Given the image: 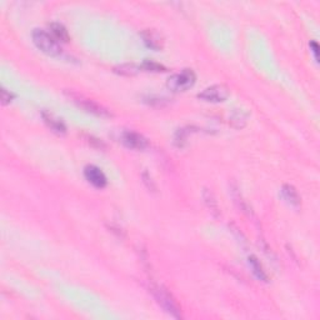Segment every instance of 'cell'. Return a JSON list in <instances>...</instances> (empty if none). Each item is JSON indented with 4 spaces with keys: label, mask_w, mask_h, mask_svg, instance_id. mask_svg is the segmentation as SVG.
Returning a JSON list of instances; mask_svg holds the SVG:
<instances>
[{
    "label": "cell",
    "mask_w": 320,
    "mask_h": 320,
    "mask_svg": "<svg viewBox=\"0 0 320 320\" xmlns=\"http://www.w3.org/2000/svg\"><path fill=\"white\" fill-rule=\"evenodd\" d=\"M49 29H50L51 35L55 38L56 40L63 43H68L69 42V34H68V30L65 29V26L60 23H51L50 25H49Z\"/></svg>",
    "instance_id": "cell-11"
},
{
    "label": "cell",
    "mask_w": 320,
    "mask_h": 320,
    "mask_svg": "<svg viewBox=\"0 0 320 320\" xmlns=\"http://www.w3.org/2000/svg\"><path fill=\"white\" fill-rule=\"evenodd\" d=\"M143 181H144V184L147 185V188L150 190V192H156L155 183H154L153 179H151V176L149 175V174L148 173L143 174Z\"/></svg>",
    "instance_id": "cell-18"
},
{
    "label": "cell",
    "mask_w": 320,
    "mask_h": 320,
    "mask_svg": "<svg viewBox=\"0 0 320 320\" xmlns=\"http://www.w3.org/2000/svg\"><path fill=\"white\" fill-rule=\"evenodd\" d=\"M310 49H312L313 54H314L315 60L319 61V45H318V43H315V42L310 43Z\"/></svg>",
    "instance_id": "cell-20"
},
{
    "label": "cell",
    "mask_w": 320,
    "mask_h": 320,
    "mask_svg": "<svg viewBox=\"0 0 320 320\" xmlns=\"http://www.w3.org/2000/svg\"><path fill=\"white\" fill-rule=\"evenodd\" d=\"M84 176L92 184L93 187L99 188V189H103L106 185V183H108L104 172L100 168H98L97 165H88V167H85V169H84Z\"/></svg>",
    "instance_id": "cell-6"
},
{
    "label": "cell",
    "mask_w": 320,
    "mask_h": 320,
    "mask_svg": "<svg viewBox=\"0 0 320 320\" xmlns=\"http://www.w3.org/2000/svg\"><path fill=\"white\" fill-rule=\"evenodd\" d=\"M249 265H250L251 269H253V273L255 274L256 278L262 281H268L267 273H265V270L263 269V265L260 264V262L258 260L256 256L254 255L249 256Z\"/></svg>",
    "instance_id": "cell-13"
},
{
    "label": "cell",
    "mask_w": 320,
    "mask_h": 320,
    "mask_svg": "<svg viewBox=\"0 0 320 320\" xmlns=\"http://www.w3.org/2000/svg\"><path fill=\"white\" fill-rule=\"evenodd\" d=\"M203 198L206 206H208L209 212L212 213L214 217H218V215H219V205H218V201L215 200V197L214 194H213V192H210L209 189H204Z\"/></svg>",
    "instance_id": "cell-12"
},
{
    "label": "cell",
    "mask_w": 320,
    "mask_h": 320,
    "mask_svg": "<svg viewBox=\"0 0 320 320\" xmlns=\"http://www.w3.org/2000/svg\"><path fill=\"white\" fill-rule=\"evenodd\" d=\"M142 38L144 44L147 45L149 49L153 50H162L164 48V38L159 31H156L155 29H145L142 33Z\"/></svg>",
    "instance_id": "cell-8"
},
{
    "label": "cell",
    "mask_w": 320,
    "mask_h": 320,
    "mask_svg": "<svg viewBox=\"0 0 320 320\" xmlns=\"http://www.w3.org/2000/svg\"><path fill=\"white\" fill-rule=\"evenodd\" d=\"M68 94H69V97L72 98L73 101H74L76 105H79L80 108H83L84 110H87V112L92 113V114L98 115V117H109V115H110L105 108H103V106L99 105V104L95 103V101L90 100V99L85 98L84 95L79 94V93L70 92L68 93Z\"/></svg>",
    "instance_id": "cell-4"
},
{
    "label": "cell",
    "mask_w": 320,
    "mask_h": 320,
    "mask_svg": "<svg viewBox=\"0 0 320 320\" xmlns=\"http://www.w3.org/2000/svg\"><path fill=\"white\" fill-rule=\"evenodd\" d=\"M246 117H248L246 113H244L243 110H237V112H234V114L231 115L230 123L233 124L234 128L242 129L243 126L246 124Z\"/></svg>",
    "instance_id": "cell-15"
},
{
    "label": "cell",
    "mask_w": 320,
    "mask_h": 320,
    "mask_svg": "<svg viewBox=\"0 0 320 320\" xmlns=\"http://www.w3.org/2000/svg\"><path fill=\"white\" fill-rule=\"evenodd\" d=\"M0 97H1V104L6 105V104H9L13 100L14 95L11 94L10 92H8L6 89H4V88H1V90H0Z\"/></svg>",
    "instance_id": "cell-19"
},
{
    "label": "cell",
    "mask_w": 320,
    "mask_h": 320,
    "mask_svg": "<svg viewBox=\"0 0 320 320\" xmlns=\"http://www.w3.org/2000/svg\"><path fill=\"white\" fill-rule=\"evenodd\" d=\"M151 293H153L156 303L162 306L168 314L172 315L173 318H176V319H180L181 312L178 303H176L173 295L170 294L163 285H153L151 287Z\"/></svg>",
    "instance_id": "cell-2"
},
{
    "label": "cell",
    "mask_w": 320,
    "mask_h": 320,
    "mask_svg": "<svg viewBox=\"0 0 320 320\" xmlns=\"http://www.w3.org/2000/svg\"><path fill=\"white\" fill-rule=\"evenodd\" d=\"M42 117L43 119H44L45 124L50 128L51 131H54V133L58 134V135H64V134L67 133V126H65V124L63 123V120L56 118L54 114H51V113L49 112H43Z\"/></svg>",
    "instance_id": "cell-9"
},
{
    "label": "cell",
    "mask_w": 320,
    "mask_h": 320,
    "mask_svg": "<svg viewBox=\"0 0 320 320\" xmlns=\"http://www.w3.org/2000/svg\"><path fill=\"white\" fill-rule=\"evenodd\" d=\"M31 36H33V42L35 47L47 55L59 56L63 53V49H61L58 40L48 31L43 30V29H35Z\"/></svg>",
    "instance_id": "cell-1"
},
{
    "label": "cell",
    "mask_w": 320,
    "mask_h": 320,
    "mask_svg": "<svg viewBox=\"0 0 320 320\" xmlns=\"http://www.w3.org/2000/svg\"><path fill=\"white\" fill-rule=\"evenodd\" d=\"M140 68L147 70V72H153V73H160L167 70V68H165L164 65L159 64V63H155V61H151V60H145L144 63L140 65Z\"/></svg>",
    "instance_id": "cell-17"
},
{
    "label": "cell",
    "mask_w": 320,
    "mask_h": 320,
    "mask_svg": "<svg viewBox=\"0 0 320 320\" xmlns=\"http://www.w3.org/2000/svg\"><path fill=\"white\" fill-rule=\"evenodd\" d=\"M281 197L287 201L289 205L294 206V208H299L300 206V197H299L298 192L293 185L290 184H285L281 188Z\"/></svg>",
    "instance_id": "cell-10"
},
{
    "label": "cell",
    "mask_w": 320,
    "mask_h": 320,
    "mask_svg": "<svg viewBox=\"0 0 320 320\" xmlns=\"http://www.w3.org/2000/svg\"><path fill=\"white\" fill-rule=\"evenodd\" d=\"M122 142L126 148L134 150H143L149 145L147 138L135 131H124L122 135Z\"/></svg>",
    "instance_id": "cell-7"
},
{
    "label": "cell",
    "mask_w": 320,
    "mask_h": 320,
    "mask_svg": "<svg viewBox=\"0 0 320 320\" xmlns=\"http://www.w3.org/2000/svg\"><path fill=\"white\" fill-rule=\"evenodd\" d=\"M229 95H230V92H229L228 87H225L223 84H217V85H212V87L204 89L198 95V98L204 101H209V103H222V101L228 99Z\"/></svg>",
    "instance_id": "cell-5"
},
{
    "label": "cell",
    "mask_w": 320,
    "mask_h": 320,
    "mask_svg": "<svg viewBox=\"0 0 320 320\" xmlns=\"http://www.w3.org/2000/svg\"><path fill=\"white\" fill-rule=\"evenodd\" d=\"M231 194H233V198H234V200H235V203L238 204V206H239V208L242 209L243 212L248 213V214H250L251 212H249L248 204H246L244 200H243L242 194H240V192H239V190H238V188L235 187V185H233V187H231Z\"/></svg>",
    "instance_id": "cell-16"
},
{
    "label": "cell",
    "mask_w": 320,
    "mask_h": 320,
    "mask_svg": "<svg viewBox=\"0 0 320 320\" xmlns=\"http://www.w3.org/2000/svg\"><path fill=\"white\" fill-rule=\"evenodd\" d=\"M140 69H142V68L137 67L135 64H123V65H119V67L114 68V72L117 73V74H120V75L133 76V75H137Z\"/></svg>",
    "instance_id": "cell-14"
},
{
    "label": "cell",
    "mask_w": 320,
    "mask_h": 320,
    "mask_svg": "<svg viewBox=\"0 0 320 320\" xmlns=\"http://www.w3.org/2000/svg\"><path fill=\"white\" fill-rule=\"evenodd\" d=\"M195 80H197L195 73L192 69H184L180 73H176L170 76L168 79L167 85L172 92H187L194 85Z\"/></svg>",
    "instance_id": "cell-3"
}]
</instances>
